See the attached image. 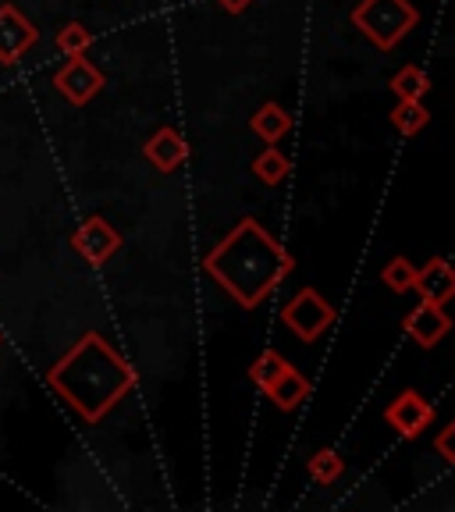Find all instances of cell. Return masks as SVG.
Returning <instances> with one entry per match:
<instances>
[{"label":"cell","instance_id":"obj_8","mask_svg":"<svg viewBox=\"0 0 455 512\" xmlns=\"http://www.w3.org/2000/svg\"><path fill=\"white\" fill-rule=\"evenodd\" d=\"M40 29L15 8V4H0V64H18L25 50L36 47Z\"/></svg>","mask_w":455,"mask_h":512},{"label":"cell","instance_id":"obj_10","mask_svg":"<svg viewBox=\"0 0 455 512\" xmlns=\"http://www.w3.org/2000/svg\"><path fill=\"white\" fill-rule=\"evenodd\" d=\"M413 292L424 299V303H434V306H445L448 299L455 296V271L445 256H434L424 267H416Z\"/></svg>","mask_w":455,"mask_h":512},{"label":"cell","instance_id":"obj_4","mask_svg":"<svg viewBox=\"0 0 455 512\" xmlns=\"http://www.w3.org/2000/svg\"><path fill=\"white\" fill-rule=\"evenodd\" d=\"M281 320H285V328L299 342H317L335 324V306L320 296L317 288H299L296 296L285 303V310H281Z\"/></svg>","mask_w":455,"mask_h":512},{"label":"cell","instance_id":"obj_13","mask_svg":"<svg viewBox=\"0 0 455 512\" xmlns=\"http://www.w3.org/2000/svg\"><path fill=\"white\" fill-rule=\"evenodd\" d=\"M292 125H296V118H292L281 104H274V100H267V104L249 118V128H253L264 143H281V139L292 132Z\"/></svg>","mask_w":455,"mask_h":512},{"label":"cell","instance_id":"obj_12","mask_svg":"<svg viewBox=\"0 0 455 512\" xmlns=\"http://www.w3.org/2000/svg\"><path fill=\"white\" fill-rule=\"evenodd\" d=\"M264 392H267V399L281 409V413H296V409L306 402V395H310V381H306V377L288 363V367L281 370L271 384H264Z\"/></svg>","mask_w":455,"mask_h":512},{"label":"cell","instance_id":"obj_22","mask_svg":"<svg viewBox=\"0 0 455 512\" xmlns=\"http://www.w3.org/2000/svg\"><path fill=\"white\" fill-rule=\"evenodd\" d=\"M249 4H253V0H221V8L228 11V15H242Z\"/></svg>","mask_w":455,"mask_h":512},{"label":"cell","instance_id":"obj_5","mask_svg":"<svg viewBox=\"0 0 455 512\" xmlns=\"http://www.w3.org/2000/svg\"><path fill=\"white\" fill-rule=\"evenodd\" d=\"M54 89L68 100V104L86 107L89 100L104 89V72H100L93 61H86V54L68 57V64L54 75Z\"/></svg>","mask_w":455,"mask_h":512},{"label":"cell","instance_id":"obj_1","mask_svg":"<svg viewBox=\"0 0 455 512\" xmlns=\"http://www.w3.org/2000/svg\"><path fill=\"white\" fill-rule=\"evenodd\" d=\"M207 274L242 306L256 310L271 292L296 271V256L288 253L256 217H242L203 260Z\"/></svg>","mask_w":455,"mask_h":512},{"label":"cell","instance_id":"obj_20","mask_svg":"<svg viewBox=\"0 0 455 512\" xmlns=\"http://www.w3.org/2000/svg\"><path fill=\"white\" fill-rule=\"evenodd\" d=\"M285 367H288L285 356H281V352H274V349H267V352H260V356L253 360V367H249V377H253L256 388H264V384H271Z\"/></svg>","mask_w":455,"mask_h":512},{"label":"cell","instance_id":"obj_7","mask_svg":"<svg viewBox=\"0 0 455 512\" xmlns=\"http://www.w3.org/2000/svg\"><path fill=\"white\" fill-rule=\"evenodd\" d=\"M72 249L86 264L104 267L121 249V232H114V224H107L104 217H86L79 224V232H72Z\"/></svg>","mask_w":455,"mask_h":512},{"label":"cell","instance_id":"obj_19","mask_svg":"<svg viewBox=\"0 0 455 512\" xmlns=\"http://www.w3.org/2000/svg\"><path fill=\"white\" fill-rule=\"evenodd\" d=\"M413 274H416V267L409 264L406 256H395V260H388V264H384V271H381V281L388 288H392V292H413Z\"/></svg>","mask_w":455,"mask_h":512},{"label":"cell","instance_id":"obj_11","mask_svg":"<svg viewBox=\"0 0 455 512\" xmlns=\"http://www.w3.org/2000/svg\"><path fill=\"white\" fill-rule=\"evenodd\" d=\"M143 153H146V160H150L153 168L164 171V175L178 171L185 160H189V146H185L182 132H178V128H171V125H160L157 132L146 139Z\"/></svg>","mask_w":455,"mask_h":512},{"label":"cell","instance_id":"obj_6","mask_svg":"<svg viewBox=\"0 0 455 512\" xmlns=\"http://www.w3.org/2000/svg\"><path fill=\"white\" fill-rule=\"evenodd\" d=\"M384 424L402 438H420L434 424V406L420 392L406 388V392H399V399L384 406Z\"/></svg>","mask_w":455,"mask_h":512},{"label":"cell","instance_id":"obj_14","mask_svg":"<svg viewBox=\"0 0 455 512\" xmlns=\"http://www.w3.org/2000/svg\"><path fill=\"white\" fill-rule=\"evenodd\" d=\"M288 171H292V160H288L285 153H281L274 143H267V150H264V153H256V160H253V175L260 178L264 185H281V182H285Z\"/></svg>","mask_w":455,"mask_h":512},{"label":"cell","instance_id":"obj_18","mask_svg":"<svg viewBox=\"0 0 455 512\" xmlns=\"http://www.w3.org/2000/svg\"><path fill=\"white\" fill-rule=\"evenodd\" d=\"M306 470H310V477L317 480V484H335V480L345 473V459L338 456L335 448H320V452L310 456Z\"/></svg>","mask_w":455,"mask_h":512},{"label":"cell","instance_id":"obj_2","mask_svg":"<svg viewBox=\"0 0 455 512\" xmlns=\"http://www.w3.org/2000/svg\"><path fill=\"white\" fill-rule=\"evenodd\" d=\"M47 384L75 416H82L86 424H100L136 388V370L104 335L86 331L50 367Z\"/></svg>","mask_w":455,"mask_h":512},{"label":"cell","instance_id":"obj_9","mask_svg":"<svg viewBox=\"0 0 455 512\" xmlns=\"http://www.w3.org/2000/svg\"><path fill=\"white\" fill-rule=\"evenodd\" d=\"M402 328H406V335L413 338L416 345L434 349V345L452 331V317L445 313V306H434V303H424V299H420V303L406 313V324H402Z\"/></svg>","mask_w":455,"mask_h":512},{"label":"cell","instance_id":"obj_16","mask_svg":"<svg viewBox=\"0 0 455 512\" xmlns=\"http://www.w3.org/2000/svg\"><path fill=\"white\" fill-rule=\"evenodd\" d=\"M427 89H431V79H427V72L416 68V64L399 68V72L392 75V93L399 96V100H424Z\"/></svg>","mask_w":455,"mask_h":512},{"label":"cell","instance_id":"obj_21","mask_svg":"<svg viewBox=\"0 0 455 512\" xmlns=\"http://www.w3.org/2000/svg\"><path fill=\"white\" fill-rule=\"evenodd\" d=\"M452 434H455V427H445V431H441V438H438V452H441V459H445V463H455Z\"/></svg>","mask_w":455,"mask_h":512},{"label":"cell","instance_id":"obj_3","mask_svg":"<svg viewBox=\"0 0 455 512\" xmlns=\"http://www.w3.org/2000/svg\"><path fill=\"white\" fill-rule=\"evenodd\" d=\"M420 22V11L409 0H360L352 8V25L377 50H395Z\"/></svg>","mask_w":455,"mask_h":512},{"label":"cell","instance_id":"obj_15","mask_svg":"<svg viewBox=\"0 0 455 512\" xmlns=\"http://www.w3.org/2000/svg\"><path fill=\"white\" fill-rule=\"evenodd\" d=\"M431 114H427L424 100H399L392 111V125L399 136H416V132H424Z\"/></svg>","mask_w":455,"mask_h":512},{"label":"cell","instance_id":"obj_17","mask_svg":"<svg viewBox=\"0 0 455 512\" xmlns=\"http://www.w3.org/2000/svg\"><path fill=\"white\" fill-rule=\"evenodd\" d=\"M54 47H57V54H64V57H82L89 47H93V32H89L82 22H68L54 36Z\"/></svg>","mask_w":455,"mask_h":512}]
</instances>
